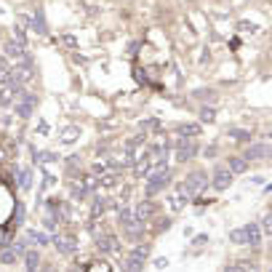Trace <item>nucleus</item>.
Masks as SVG:
<instances>
[{"mask_svg": "<svg viewBox=\"0 0 272 272\" xmlns=\"http://www.w3.org/2000/svg\"><path fill=\"white\" fill-rule=\"evenodd\" d=\"M16 99H19V85L3 83V88H0V107H11Z\"/></svg>", "mask_w": 272, "mask_h": 272, "instance_id": "nucleus-6", "label": "nucleus"}, {"mask_svg": "<svg viewBox=\"0 0 272 272\" xmlns=\"http://www.w3.org/2000/svg\"><path fill=\"white\" fill-rule=\"evenodd\" d=\"M270 155V147L267 144H254V147H251L248 152H245V160H262V157H267Z\"/></svg>", "mask_w": 272, "mask_h": 272, "instance_id": "nucleus-13", "label": "nucleus"}, {"mask_svg": "<svg viewBox=\"0 0 272 272\" xmlns=\"http://www.w3.org/2000/svg\"><path fill=\"white\" fill-rule=\"evenodd\" d=\"M245 243L262 245V227H259V224H245Z\"/></svg>", "mask_w": 272, "mask_h": 272, "instance_id": "nucleus-12", "label": "nucleus"}, {"mask_svg": "<svg viewBox=\"0 0 272 272\" xmlns=\"http://www.w3.org/2000/svg\"><path fill=\"white\" fill-rule=\"evenodd\" d=\"M230 171L232 174H245L248 171V160L245 157H230Z\"/></svg>", "mask_w": 272, "mask_h": 272, "instance_id": "nucleus-17", "label": "nucleus"}, {"mask_svg": "<svg viewBox=\"0 0 272 272\" xmlns=\"http://www.w3.org/2000/svg\"><path fill=\"white\" fill-rule=\"evenodd\" d=\"M192 99H216V91H211V88H197V91H192Z\"/></svg>", "mask_w": 272, "mask_h": 272, "instance_id": "nucleus-25", "label": "nucleus"}, {"mask_svg": "<svg viewBox=\"0 0 272 272\" xmlns=\"http://www.w3.org/2000/svg\"><path fill=\"white\" fill-rule=\"evenodd\" d=\"M0 262H3V264H14L16 262V254H14V251H8V254L0 256Z\"/></svg>", "mask_w": 272, "mask_h": 272, "instance_id": "nucleus-30", "label": "nucleus"}, {"mask_svg": "<svg viewBox=\"0 0 272 272\" xmlns=\"http://www.w3.org/2000/svg\"><path fill=\"white\" fill-rule=\"evenodd\" d=\"M19 99H22V102H19V107H16V112H19V117H30L32 115V110H35V104H38V99L32 96V94H19Z\"/></svg>", "mask_w": 272, "mask_h": 272, "instance_id": "nucleus-10", "label": "nucleus"}, {"mask_svg": "<svg viewBox=\"0 0 272 272\" xmlns=\"http://www.w3.org/2000/svg\"><path fill=\"white\" fill-rule=\"evenodd\" d=\"M11 83V67L5 64V56H0V85Z\"/></svg>", "mask_w": 272, "mask_h": 272, "instance_id": "nucleus-22", "label": "nucleus"}, {"mask_svg": "<svg viewBox=\"0 0 272 272\" xmlns=\"http://www.w3.org/2000/svg\"><path fill=\"white\" fill-rule=\"evenodd\" d=\"M176 163H187L192 157L197 155V142H192V139H182V142H176Z\"/></svg>", "mask_w": 272, "mask_h": 272, "instance_id": "nucleus-3", "label": "nucleus"}, {"mask_svg": "<svg viewBox=\"0 0 272 272\" xmlns=\"http://www.w3.org/2000/svg\"><path fill=\"white\" fill-rule=\"evenodd\" d=\"M3 54H5V59H24L27 56L24 54V45L19 40H5L3 43Z\"/></svg>", "mask_w": 272, "mask_h": 272, "instance_id": "nucleus-11", "label": "nucleus"}, {"mask_svg": "<svg viewBox=\"0 0 272 272\" xmlns=\"http://www.w3.org/2000/svg\"><path fill=\"white\" fill-rule=\"evenodd\" d=\"M99 184H102V187H112V184H117V179H115V176H104Z\"/></svg>", "mask_w": 272, "mask_h": 272, "instance_id": "nucleus-31", "label": "nucleus"}, {"mask_svg": "<svg viewBox=\"0 0 272 272\" xmlns=\"http://www.w3.org/2000/svg\"><path fill=\"white\" fill-rule=\"evenodd\" d=\"M78 136H80V128H78V125H67V128L62 131V144H72Z\"/></svg>", "mask_w": 272, "mask_h": 272, "instance_id": "nucleus-18", "label": "nucleus"}, {"mask_svg": "<svg viewBox=\"0 0 272 272\" xmlns=\"http://www.w3.org/2000/svg\"><path fill=\"white\" fill-rule=\"evenodd\" d=\"M125 270H131V272H142L144 270V259H139L131 254L128 259H125Z\"/></svg>", "mask_w": 272, "mask_h": 272, "instance_id": "nucleus-20", "label": "nucleus"}, {"mask_svg": "<svg viewBox=\"0 0 272 272\" xmlns=\"http://www.w3.org/2000/svg\"><path fill=\"white\" fill-rule=\"evenodd\" d=\"M155 267H160V270H163V267H168V259H163V256H160V259H155Z\"/></svg>", "mask_w": 272, "mask_h": 272, "instance_id": "nucleus-33", "label": "nucleus"}, {"mask_svg": "<svg viewBox=\"0 0 272 272\" xmlns=\"http://www.w3.org/2000/svg\"><path fill=\"white\" fill-rule=\"evenodd\" d=\"M205 184H208V179H205L203 171H192V174L184 179V190H187V195H200L205 190Z\"/></svg>", "mask_w": 272, "mask_h": 272, "instance_id": "nucleus-2", "label": "nucleus"}, {"mask_svg": "<svg viewBox=\"0 0 272 272\" xmlns=\"http://www.w3.org/2000/svg\"><path fill=\"white\" fill-rule=\"evenodd\" d=\"M38 264H40V254H38V251H24V267L38 270Z\"/></svg>", "mask_w": 272, "mask_h": 272, "instance_id": "nucleus-19", "label": "nucleus"}, {"mask_svg": "<svg viewBox=\"0 0 272 272\" xmlns=\"http://www.w3.org/2000/svg\"><path fill=\"white\" fill-rule=\"evenodd\" d=\"M144 222H139V219H128V222H123V235L128 237L131 243L134 240H142V235H144V227H142Z\"/></svg>", "mask_w": 272, "mask_h": 272, "instance_id": "nucleus-5", "label": "nucleus"}, {"mask_svg": "<svg viewBox=\"0 0 272 272\" xmlns=\"http://www.w3.org/2000/svg\"><path fill=\"white\" fill-rule=\"evenodd\" d=\"M230 136L235 139V144H248V139H251V134H248V131H243V128H232Z\"/></svg>", "mask_w": 272, "mask_h": 272, "instance_id": "nucleus-21", "label": "nucleus"}, {"mask_svg": "<svg viewBox=\"0 0 272 272\" xmlns=\"http://www.w3.org/2000/svg\"><path fill=\"white\" fill-rule=\"evenodd\" d=\"M27 80H30V67L11 70V83H14V85H22V83H27Z\"/></svg>", "mask_w": 272, "mask_h": 272, "instance_id": "nucleus-15", "label": "nucleus"}, {"mask_svg": "<svg viewBox=\"0 0 272 272\" xmlns=\"http://www.w3.org/2000/svg\"><path fill=\"white\" fill-rule=\"evenodd\" d=\"M54 245H56L59 254L72 256V254L78 251V237H75V235H56V237H54Z\"/></svg>", "mask_w": 272, "mask_h": 272, "instance_id": "nucleus-4", "label": "nucleus"}, {"mask_svg": "<svg viewBox=\"0 0 272 272\" xmlns=\"http://www.w3.org/2000/svg\"><path fill=\"white\" fill-rule=\"evenodd\" d=\"M88 267H94V270H112V267H110L107 262H91Z\"/></svg>", "mask_w": 272, "mask_h": 272, "instance_id": "nucleus-32", "label": "nucleus"}, {"mask_svg": "<svg viewBox=\"0 0 272 272\" xmlns=\"http://www.w3.org/2000/svg\"><path fill=\"white\" fill-rule=\"evenodd\" d=\"M19 182H22V184H19V187H22V190H27V187H30V182H32L30 171H22V176H19Z\"/></svg>", "mask_w": 272, "mask_h": 272, "instance_id": "nucleus-29", "label": "nucleus"}, {"mask_svg": "<svg viewBox=\"0 0 272 272\" xmlns=\"http://www.w3.org/2000/svg\"><path fill=\"white\" fill-rule=\"evenodd\" d=\"M150 157H142V160L136 163V168H134V176H147V171H150Z\"/></svg>", "mask_w": 272, "mask_h": 272, "instance_id": "nucleus-23", "label": "nucleus"}, {"mask_svg": "<svg viewBox=\"0 0 272 272\" xmlns=\"http://www.w3.org/2000/svg\"><path fill=\"white\" fill-rule=\"evenodd\" d=\"M176 136H182V139L200 136V125H197V123H184V125H179V128H176Z\"/></svg>", "mask_w": 272, "mask_h": 272, "instance_id": "nucleus-14", "label": "nucleus"}, {"mask_svg": "<svg viewBox=\"0 0 272 272\" xmlns=\"http://www.w3.org/2000/svg\"><path fill=\"white\" fill-rule=\"evenodd\" d=\"M230 240L243 245V243H245V227H240V230H232V232H230Z\"/></svg>", "mask_w": 272, "mask_h": 272, "instance_id": "nucleus-26", "label": "nucleus"}, {"mask_svg": "<svg viewBox=\"0 0 272 272\" xmlns=\"http://www.w3.org/2000/svg\"><path fill=\"white\" fill-rule=\"evenodd\" d=\"M131 254H134V256H139V259H144V262H147V256H150V248H147V245H136V248H131Z\"/></svg>", "mask_w": 272, "mask_h": 272, "instance_id": "nucleus-28", "label": "nucleus"}, {"mask_svg": "<svg viewBox=\"0 0 272 272\" xmlns=\"http://www.w3.org/2000/svg\"><path fill=\"white\" fill-rule=\"evenodd\" d=\"M171 182V168L168 165H157V171H152L147 179V195H157L160 190H165V184Z\"/></svg>", "mask_w": 272, "mask_h": 272, "instance_id": "nucleus-1", "label": "nucleus"}, {"mask_svg": "<svg viewBox=\"0 0 272 272\" xmlns=\"http://www.w3.org/2000/svg\"><path fill=\"white\" fill-rule=\"evenodd\" d=\"M232 171L230 168H219L216 165V171H214V190H227V187H232Z\"/></svg>", "mask_w": 272, "mask_h": 272, "instance_id": "nucleus-8", "label": "nucleus"}, {"mask_svg": "<svg viewBox=\"0 0 272 272\" xmlns=\"http://www.w3.org/2000/svg\"><path fill=\"white\" fill-rule=\"evenodd\" d=\"M152 214H155V203L152 200H142L134 205V219H139V222H147Z\"/></svg>", "mask_w": 272, "mask_h": 272, "instance_id": "nucleus-9", "label": "nucleus"}, {"mask_svg": "<svg viewBox=\"0 0 272 272\" xmlns=\"http://www.w3.org/2000/svg\"><path fill=\"white\" fill-rule=\"evenodd\" d=\"M200 120H203V123H214V120H216V110H214V107H203V110H200Z\"/></svg>", "mask_w": 272, "mask_h": 272, "instance_id": "nucleus-24", "label": "nucleus"}, {"mask_svg": "<svg viewBox=\"0 0 272 272\" xmlns=\"http://www.w3.org/2000/svg\"><path fill=\"white\" fill-rule=\"evenodd\" d=\"M27 237H30L32 243H38V245H45V243H48V237L40 235V232H35V230H30V232H27Z\"/></svg>", "mask_w": 272, "mask_h": 272, "instance_id": "nucleus-27", "label": "nucleus"}, {"mask_svg": "<svg viewBox=\"0 0 272 272\" xmlns=\"http://www.w3.org/2000/svg\"><path fill=\"white\" fill-rule=\"evenodd\" d=\"M96 248L102 251V254H117L120 243H117L115 235H99V237H96Z\"/></svg>", "mask_w": 272, "mask_h": 272, "instance_id": "nucleus-7", "label": "nucleus"}, {"mask_svg": "<svg viewBox=\"0 0 272 272\" xmlns=\"http://www.w3.org/2000/svg\"><path fill=\"white\" fill-rule=\"evenodd\" d=\"M262 224H264V232H270V224H272V216L267 214V216H264V222H262Z\"/></svg>", "mask_w": 272, "mask_h": 272, "instance_id": "nucleus-34", "label": "nucleus"}, {"mask_svg": "<svg viewBox=\"0 0 272 272\" xmlns=\"http://www.w3.org/2000/svg\"><path fill=\"white\" fill-rule=\"evenodd\" d=\"M184 203H187V190H184V184H182V187L171 195V208L179 211V208H184Z\"/></svg>", "mask_w": 272, "mask_h": 272, "instance_id": "nucleus-16", "label": "nucleus"}]
</instances>
